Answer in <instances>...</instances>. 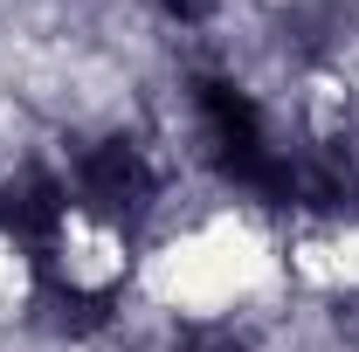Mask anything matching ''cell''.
<instances>
[{
  "label": "cell",
  "instance_id": "3",
  "mask_svg": "<svg viewBox=\"0 0 359 352\" xmlns=\"http://www.w3.org/2000/svg\"><path fill=\"white\" fill-rule=\"evenodd\" d=\"M180 352H249L235 332H222V325H201V332H187L180 339Z\"/></svg>",
  "mask_w": 359,
  "mask_h": 352
},
{
  "label": "cell",
  "instance_id": "4",
  "mask_svg": "<svg viewBox=\"0 0 359 352\" xmlns=\"http://www.w3.org/2000/svg\"><path fill=\"white\" fill-rule=\"evenodd\" d=\"M208 7H215V0H166V14H180V21H201Z\"/></svg>",
  "mask_w": 359,
  "mask_h": 352
},
{
  "label": "cell",
  "instance_id": "2",
  "mask_svg": "<svg viewBox=\"0 0 359 352\" xmlns=\"http://www.w3.org/2000/svg\"><path fill=\"white\" fill-rule=\"evenodd\" d=\"M55 221H62V194H55V180L48 173H14L0 187V228L7 235H21V242H48L55 235Z\"/></svg>",
  "mask_w": 359,
  "mask_h": 352
},
{
  "label": "cell",
  "instance_id": "1",
  "mask_svg": "<svg viewBox=\"0 0 359 352\" xmlns=\"http://www.w3.org/2000/svg\"><path fill=\"white\" fill-rule=\"evenodd\" d=\"M76 180H83V201L104 221H132L152 201V166H145V152L125 145V138H104L97 152H83V173Z\"/></svg>",
  "mask_w": 359,
  "mask_h": 352
}]
</instances>
